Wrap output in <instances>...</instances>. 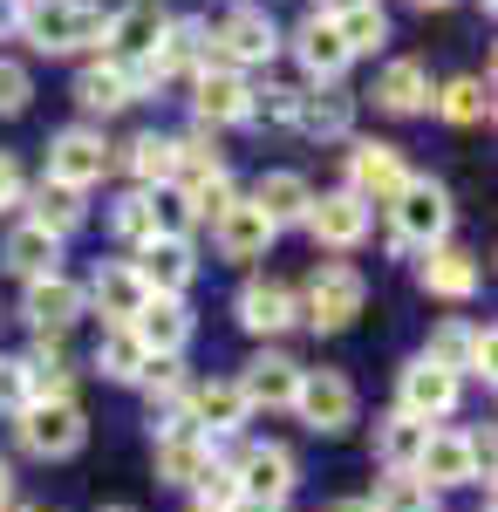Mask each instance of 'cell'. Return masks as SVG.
<instances>
[{
	"instance_id": "cell-1",
	"label": "cell",
	"mask_w": 498,
	"mask_h": 512,
	"mask_svg": "<svg viewBox=\"0 0 498 512\" xmlns=\"http://www.w3.org/2000/svg\"><path fill=\"white\" fill-rule=\"evenodd\" d=\"M362 308H369V280L355 274L348 260H321V267L307 274V287L294 294V321H307L314 335H342V328H355Z\"/></svg>"
},
{
	"instance_id": "cell-2",
	"label": "cell",
	"mask_w": 498,
	"mask_h": 512,
	"mask_svg": "<svg viewBox=\"0 0 498 512\" xmlns=\"http://www.w3.org/2000/svg\"><path fill=\"white\" fill-rule=\"evenodd\" d=\"M110 14L96 0H21V35L41 55H76V48H103Z\"/></svg>"
},
{
	"instance_id": "cell-3",
	"label": "cell",
	"mask_w": 498,
	"mask_h": 512,
	"mask_svg": "<svg viewBox=\"0 0 498 512\" xmlns=\"http://www.w3.org/2000/svg\"><path fill=\"white\" fill-rule=\"evenodd\" d=\"M389 219H396V246H403V253H430V246L451 239L458 205H451V192H444L437 178H410L403 192L389 198Z\"/></svg>"
},
{
	"instance_id": "cell-4",
	"label": "cell",
	"mask_w": 498,
	"mask_h": 512,
	"mask_svg": "<svg viewBox=\"0 0 498 512\" xmlns=\"http://www.w3.org/2000/svg\"><path fill=\"white\" fill-rule=\"evenodd\" d=\"M212 35V62H226V69H267L273 55H280V28H273L267 7H253V0H239L219 14V28H205Z\"/></svg>"
},
{
	"instance_id": "cell-5",
	"label": "cell",
	"mask_w": 498,
	"mask_h": 512,
	"mask_svg": "<svg viewBox=\"0 0 498 512\" xmlns=\"http://www.w3.org/2000/svg\"><path fill=\"white\" fill-rule=\"evenodd\" d=\"M164 28H171L164 0H123L110 14V28H103V62H116V69H130V76L144 82V62L157 55Z\"/></svg>"
},
{
	"instance_id": "cell-6",
	"label": "cell",
	"mask_w": 498,
	"mask_h": 512,
	"mask_svg": "<svg viewBox=\"0 0 498 512\" xmlns=\"http://www.w3.org/2000/svg\"><path fill=\"white\" fill-rule=\"evenodd\" d=\"M14 437H21V451L28 458H76L82 444H89V417L76 410V396H55V403H28L21 417H14Z\"/></svg>"
},
{
	"instance_id": "cell-7",
	"label": "cell",
	"mask_w": 498,
	"mask_h": 512,
	"mask_svg": "<svg viewBox=\"0 0 498 512\" xmlns=\"http://www.w3.org/2000/svg\"><path fill=\"white\" fill-rule=\"evenodd\" d=\"M232 485H239V499H260V506H280L294 499V485H301V465H294V451L287 444H239L226 458Z\"/></svg>"
},
{
	"instance_id": "cell-8",
	"label": "cell",
	"mask_w": 498,
	"mask_h": 512,
	"mask_svg": "<svg viewBox=\"0 0 498 512\" xmlns=\"http://www.w3.org/2000/svg\"><path fill=\"white\" fill-rule=\"evenodd\" d=\"M294 417L314 437H342L355 424V383L342 369H301V390H294Z\"/></svg>"
},
{
	"instance_id": "cell-9",
	"label": "cell",
	"mask_w": 498,
	"mask_h": 512,
	"mask_svg": "<svg viewBox=\"0 0 498 512\" xmlns=\"http://www.w3.org/2000/svg\"><path fill=\"white\" fill-rule=\"evenodd\" d=\"M458 396H464V376L437 369V362H423V355L396 376V410H403V417H417V424H430V431L458 410Z\"/></svg>"
},
{
	"instance_id": "cell-10",
	"label": "cell",
	"mask_w": 498,
	"mask_h": 512,
	"mask_svg": "<svg viewBox=\"0 0 498 512\" xmlns=\"http://www.w3.org/2000/svg\"><path fill=\"white\" fill-rule=\"evenodd\" d=\"M151 437H157V478H164V485H192V478L219 458V444L198 431L185 410H171L164 424H151Z\"/></svg>"
},
{
	"instance_id": "cell-11",
	"label": "cell",
	"mask_w": 498,
	"mask_h": 512,
	"mask_svg": "<svg viewBox=\"0 0 498 512\" xmlns=\"http://www.w3.org/2000/svg\"><path fill=\"white\" fill-rule=\"evenodd\" d=\"M103 171H110V144H103V130L69 123V130H55V137H48V178H55V185L89 192Z\"/></svg>"
},
{
	"instance_id": "cell-12",
	"label": "cell",
	"mask_w": 498,
	"mask_h": 512,
	"mask_svg": "<svg viewBox=\"0 0 498 512\" xmlns=\"http://www.w3.org/2000/svg\"><path fill=\"white\" fill-rule=\"evenodd\" d=\"M369 219H376V205H362V198L348 192H321L314 205H307V233H314V246H328V253H355L362 239H369Z\"/></svg>"
},
{
	"instance_id": "cell-13",
	"label": "cell",
	"mask_w": 498,
	"mask_h": 512,
	"mask_svg": "<svg viewBox=\"0 0 498 512\" xmlns=\"http://www.w3.org/2000/svg\"><path fill=\"white\" fill-rule=\"evenodd\" d=\"M403 185H410V164H403V151H396V144L362 137V144L348 151V192L362 198V205H389Z\"/></svg>"
},
{
	"instance_id": "cell-14",
	"label": "cell",
	"mask_w": 498,
	"mask_h": 512,
	"mask_svg": "<svg viewBox=\"0 0 498 512\" xmlns=\"http://www.w3.org/2000/svg\"><path fill=\"white\" fill-rule=\"evenodd\" d=\"M82 301L103 315V328H130V321H137V308L151 301V287H144V274H137L130 260H103V267H96V280L82 287Z\"/></svg>"
},
{
	"instance_id": "cell-15",
	"label": "cell",
	"mask_w": 498,
	"mask_h": 512,
	"mask_svg": "<svg viewBox=\"0 0 498 512\" xmlns=\"http://www.w3.org/2000/svg\"><path fill=\"white\" fill-rule=\"evenodd\" d=\"M82 287L69 274H41V280H28V294H21V321L35 328V335H69L82 321Z\"/></svg>"
},
{
	"instance_id": "cell-16",
	"label": "cell",
	"mask_w": 498,
	"mask_h": 512,
	"mask_svg": "<svg viewBox=\"0 0 498 512\" xmlns=\"http://www.w3.org/2000/svg\"><path fill=\"white\" fill-rule=\"evenodd\" d=\"M239 396H246V410H294V390H301V362L280 349H260L239 376Z\"/></svg>"
},
{
	"instance_id": "cell-17",
	"label": "cell",
	"mask_w": 498,
	"mask_h": 512,
	"mask_svg": "<svg viewBox=\"0 0 498 512\" xmlns=\"http://www.w3.org/2000/svg\"><path fill=\"white\" fill-rule=\"evenodd\" d=\"M246 96H253V82L226 69V62H212V69H198L192 76V117L205 130H226V123H246Z\"/></svg>"
},
{
	"instance_id": "cell-18",
	"label": "cell",
	"mask_w": 498,
	"mask_h": 512,
	"mask_svg": "<svg viewBox=\"0 0 498 512\" xmlns=\"http://www.w3.org/2000/svg\"><path fill=\"white\" fill-rule=\"evenodd\" d=\"M410 478H423L430 492H458V485H478V458H471V437L464 431H430L423 437V458H417V472Z\"/></svg>"
},
{
	"instance_id": "cell-19",
	"label": "cell",
	"mask_w": 498,
	"mask_h": 512,
	"mask_svg": "<svg viewBox=\"0 0 498 512\" xmlns=\"http://www.w3.org/2000/svg\"><path fill=\"white\" fill-rule=\"evenodd\" d=\"M198 69H212V35H205V21H171L164 41H157V55L144 62V89H151V82H171V76H198Z\"/></svg>"
},
{
	"instance_id": "cell-20",
	"label": "cell",
	"mask_w": 498,
	"mask_h": 512,
	"mask_svg": "<svg viewBox=\"0 0 498 512\" xmlns=\"http://www.w3.org/2000/svg\"><path fill=\"white\" fill-rule=\"evenodd\" d=\"M178 410H185V417H192V424H198V431H205V437H212V444H219V437H232V431H239V424H246V417H253V410H246V396H239V383H232V376H212V383H192Z\"/></svg>"
},
{
	"instance_id": "cell-21",
	"label": "cell",
	"mask_w": 498,
	"mask_h": 512,
	"mask_svg": "<svg viewBox=\"0 0 498 512\" xmlns=\"http://www.w3.org/2000/svg\"><path fill=\"white\" fill-rule=\"evenodd\" d=\"M212 246H219V260H267V246H273V226H267V212L253 205V198H232L226 212L212 219Z\"/></svg>"
},
{
	"instance_id": "cell-22",
	"label": "cell",
	"mask_w": 498,
	"mask_h": 512,
	"mask_svg": "<svg viewBox=\"0 0 498 512\" xmlns=\"http://www.w3.org/2000/svg\"><path fill=\"white\" fill-rule=\"evenodd\" d=\"M151 294H171V301H185V287L198 280V253L192 239H144L137 246V260H130Z\"/></svg>"
},
{
	"instance_id": "cell-23",
	"label": "cell",
	"mask_w": 498,
	"mask_h": 512,
	"mask_svg": "<svg viewBox=\"0 0 498 512\" xmlns=\"http://www.w3.org/2000/svg\"><path fill=\"white\" fill-rule=\"evenodd\" d=\"M232 315H239V328H246V335H260V342H273V335H287V328H294V294H287L280 280L253 274L246 287H239Z\"/></svg>"
},
{
	"instance_id": "cell-24",
	"label": "cell",
	"mask_w": 498,
	"mask_h": 512,
	"mask_svg": "<svg viewBox=\"0 0 498 512\" xmlns=\"http://www.w3.org/2000/svg\"><path fill=\"white\" fill-rule=\"evenodd\" d=\"M280 48H294V62L307 69V82H342V69H348V48H342V35H335L328 14H307Z\"/></svg>"
},
{
	"instance_id": "cell-25",
	"label": "cell",
	"mask_w": 498,
	"mask_h": 512,
	"mask_svg": "<svg viewBox=\"0 0 498 512\" xmlns=\"http://www.w3.org/2000/svg\"><path fill=\"white\" fill-rule=\"evenodd\" d=\"M192 308L185 301H171V294H151L144 308H137V321H130V335L144 342V355H185V342H192Z\"/></svg>"
},
{
	"instance_id": "cell-26",
	"label": "cell",
	"mask_w": 498,
	"mask_h": 512,
	"mask_svg": "<svg viewBox=\"0 0 498 512\" xmlns=\"http://www.w3.org/2000/svg\"><path fill=\"white\" fill-rule=\"evenodd\" d=\"M417 280H423V294H437V301H471L478 280H485V267H478V253H464V246H430Z\"/></svg>"
},
{
	"instance_id": "cell-27",
	"label": "cell",
	"mask_w": 498,
	"mask_h": 512,
	"mask_svg": "<svg viewBox=\"0 0 498 512\" xmlns=\"http://www.w3.org/2000/svg\"><path fill=\"white\" fill-rule=\"evenodd\" d=\"M348 123H355V96L348 89H335V82H314V89H301L294 96V130H307V137H348Z\"/></svg>"
},
{
	"instance_id": "cell-28",
	"label": "cell",
	"mask_w": 498,
	"mask_h": 512,
	"mask_svg": "<svg viewBox=\"0 0 498 512\" xmlns=\"http://www.w3.org/2000/svg\"><path fill=\"white\" fill-rule=\"evenodd\" d=\"M430 96H437V82H430V69H423L417 55H396L376 76V103H383L389 117H417V110H430Z\"/></svg>"
},
{
	"instance_id": "cell-29",
	"label": "cell",
	"mask_w": 498,
	"mask_h": 512,
	"mask_svg": "<svg viewBox=\"0 0 498 512\" xmlns=\"http://www.w3.org/2000/svg\"><path fill=\"white\" fill-rule=\"evenodd\" d=\"M21 369H28V403H55V396L76 390V362L62 349V335H35V349L21 355Z\"/></svg>"
},
{
	"instance_id": "cell-30",
	"label": "cell",
	"mask_w": 498,
	"mask_h": 512,
	"mask_svg": "<svg viewBox=\"0 0 498 512\" xmlns=\"http://www.w3.org/2000/svg\"><path fill=\"white\" fill-rule=\"evenodd\" d=\"M144 96V82L130 76V69H116V62H89L76 76V103L89 110V117H116L123 103H137Z\"/></svg>"
},
{
	"instance_id": "cell-31",
	"label": "cell",
	"mask_w": 498,
	"mask_h": 512,
	"mask_svg": "<svg viewBox=\"0 0 498 512\" xmlns=\"http://www.w3.org/2000/svg\"><path fill=\"white\" fill-rule=\"evenodd\" d=\"M0 267L14 280H41V274H62V239L41 233V226H14L7 246H0Z\"/></svg>"
},
{
	"instance_id": "cell-32",
	"label": "cell",
	"mask_w": 498,
	"mask_h": 512,
	"mask_svg": "<svg viewBox=\"0 0 498 512\" xmlns=\"http://www.w3.org/2000/svg\"><path fill=\"white\" fill-rule=\"evenodd\" d=\"M253 205L267 212V226L280 233V226H301V219H307L314 192H307L301 171H260V185H253Z\"/></svg>"
},
{
	"instance_id": "cell-33",
	"label": "cell",
	"mask_w": 498,
	"mask_h": 512,
	"mask_svg": "<svg viewBox=\"0 0 498 512\" xmlns=\"http://www.w3.org/2000/svg\"><path fill=\"white\" fill-rule=\"evenodd\" d=\"M89 219V205H82V192H69V185H55V178H41L35 192H28V226H41V233L69 239Z\"/></svg>"
},
{
	"instance_id": "cell-34",
	"label": "cell",
	"mask_w": 498,
	"mask_h": 512,
	"mask_svg": "<svg viewBox=\"0 0 498 512\" xmlns=\"http://www.w3.org/2000/svg\"><path fill=\"white\" fill-rule=\"evenodd\" d=\"M423 437H430V424L403 417V410H389L383 424H376V458H383V472H417Z\"/></svg>"
},
{
	"instance_id": "cell-35",
	"label": "cell",
	"mask_w": 498,
	"mask_h": 512,
	"mask_svg": "<svg viewBox=\"0 0 498 512\" xmlns=\"http://www.w3.org/2000/svg\"><path fill=\"white\" fill-rule=\"evenodd\" d=\"M492 328H478V321H444L437 335H430V349L423 362H437V369H451V376H471V362H478V342H485Z\"/></svg>"
},
{
	"instance_id": "cell-36",
	"label": "cell",
	"mask_w": 498,
	"mask_h": 512,
	"mask_svg": "<svg viewBox=\"0 0 498 512\" xmlns=\"http://www.w3.org/2000/svg\"><path fill=\"white\" fill-rule=\"evenodd\" d=\"M137 390H144V403H151V417H157V410L171 417V410L185 403V390H192V376H185V362H178V355H151V362H144V376H137Z\"/></svg>"
},
{
	"instance_id": "cell-37",
	"label": "cell",
	"mask_w": 498,
	"mask_h": 512,
	"mask_svg": "<svg viewBox=\"0 0 498 512\" xmlns=\"http://www.w3.org/2000/svg\"><path fill=\"white\" fill-rule=\"evenodd\" d=\"M144 362H151V355H144V342H137L130 328H103V342H96V369H103L110 383H137Z\"/></svg>"
},
{
	"instance_id": "cell-38",
	"label": "cell",
	"mask_w": 498,
	"mask_h": 512,
	"mask_svg": "<svg viewBox=\"0 0 498 512\" xmlns=\"http://www.w3.org/2000/svg\"><path fill=\"white\" fill-rule=\"evenodd\" d=\"M335 35H342L348 62H355V55H376V48L389 41V14L376 7V0H362V7H348L342 21H335Z\"/></svg>"
},
{
	"instance_id": "cell-39",
	"label": "cell",
	"mask_w": 498,
	"mask_h": 512,
	"mask_svg": "<svg viewBox=\"0 0 498 512\" xmlns=\"http://www.w3.org/2000/svg\"><path fill=\"white\" fill-rule=\"evenodd\" d=\"M369 512H444V499H437V492H430L423 478H410V472H389L383 485H376Z\"/></svg>"
},
{
	"instance_id": "cell-40",
	"label": "cell",
	"mask_w": 498,
	"mask_h": 512,
	"mask_svg": "<svg viewBox=\"0 0 498 512\" xmlns=\"http://www.w3.org/2000/svg\"><path fill=\"white\" fill-rule=\"evenodd\" d=\"M430 103H437V110H444L451 123H485V117H492V89H485L478 76H458V82H444V89H437Z\"/></svg>"
},
{
	"instance_id": "cell-41",
	"label": "cell",
	"mask_w": 498,
	"mask_h": 512,
	"mask_svg": "<svg viewBox=\"0 0 498 512\" xmlns=\"http://www.w3.org/2000/svg\"><path fill=\"white\" fill-rule=\"evenodd\" d=\"M171 151H178L171 137H157V130H144V137H137V144L123 151V164L137 171V185H144V192H157V185H171Z\"/></svg>"
},
{
	"instance_id": "cell-42",
	"label": "cell",
	"mask_w": 498,
	"mask_h": 512,
	"mask_svg": "<svg viewBox=\"0 0 498 512\" xmlns=\"http://www.w3.org/2000/svg\"><path fill=\"white\" fill-rule=\"evenodd\" d=\"M151 198V239H192V205H185V192L178 185H157V192H144Z\"/></svg>"
},
{
	"instance_id": "cell-43",
	"label": "cell",
	"mask_w": 498,
	"mask_h": 512,
	"mask_svg": "<svg viewBox=\"0 0 498 512\" xmlns=\"http://www.w3.org/2000/svg\"><path fill=\"white\" fill-rule=\"evenodd\" d=\"M110 233L123 239V246H144V239H151V198H144V192L116 198V212H110Z\"/></svg>"
},
{
	"instance_id": "cell-44",
	"label": "cell",
	"mask_w": 498,
	"mask_h": 512,
	"mask_svg": "<svg viewBox=\"0 0 498 512\" xmlns=\"http://www.w3.org/2000/svg\"><path fill=\"white\" fill-rule=\"evenodd\" d=\"M294 96L301 89H287V82H260L253 96H246V123L260 117V123H294Z\"/></svg>"
},
{
	"instance_id": "cell-45",
	"label": "cell",
	"mask_w": 498,
	"mask_h": 512,
	"mask_svg": "<svg viewBox=\"0 0 498 512\" xmlns=\"http://www.w3.org/2000/svg\"><path fill=\"white\" fill-rule=\"evenodd\" d=\"M232 171H219V178H205V185H192V192H185V205H192V219L198 226H212V219H219V212H226L232 205Z\"/></svg>"
},
{
	"instance_id": "cell-46",
	"label": "cell",
	"mask_w": 498,
	"mask_h": 512,
	"mask_svg": "<svg viewBox=\"0 0 498 512\" xmlns=\"http://www.w3.org/2000/svg\"><path fill=\"white\" fill-rule=\"evenodd\" d=\"M28 96H35V76H28L14 55H0V117H21Z\"/></svg>"
},
{
	"instance_id": "cell-47",
	"label": "cell",
	"mask_w": 498,
	"mask_h": 512,
	"mask_svg": "<svg viewBox=\"0 0 498 512\" xmlns=\"http://www.w3.org/2000/svg\"><path fill=\"white\" fill-rule=\"evenodd\" d=\"M0 410L7 417L28 410V369H21V355H0Z\"/></svg>"
},
{
	"instance_id": "cell-48",
	"label": "cell",
	"mask_w": 498,
	"mask_h": 512,
	"mask_svg": "<svg viewBox=\"0 0 498 512\" xmlns=\"http://www.w3.org/2000/svg\"><path fill=\"white\" fill-rule=\"evenodd\" d=\"M28 198V185H21V164H14V151H0V212H14Z\"/></svg>"
},
{
	"instance_id": "cell-49",
	"label": "cell",
	"mask_w": 498,
	"mask_h": 512,
	"mask_svg": "<svg viewBox=\"0 0 498 512\" xmlns=\"http://www.w3.org/2000/svg\"><path fill=\"white\" fill-rule=\"evenodd\" d=\"M348 7H362V0H314V14H328V21H342Z\"/></svg>"
},
{
	"instance_id": "cell-50",
	"label": "cell",
	"mask_w": 498,
	"mask_h": 512,
	"mask_svg": "<svg viewBox=\"0 0 498 512\" xmlns=\"http://www.w3.org/2000/svg\"><path fill=\"white\" fill-rule=\"evenodd\" d=\"M7 28H21V0H0V35Z\"/></svg>"
},
{
	"instance_id": "cell-51",
	"label": "cell",
	"mask_w": 498,
	"mask_h": 512,
	"mask_svg": "<svg viewBox=\"0 0 498 512\" xmlns=\"http://www.w3.org/2000/svg\"><path fill=\"white\" fill-rule=\"evenodd\" d=\"M226 512H280V506H260V499H232Z\"/></svg>"
},
{
	"instance_id": "cell-52",
	"label": "cell",
	"mask_w": 498,
	"mask_h": 512,
	"mask_svg": "<svg viewBox=\"0 0 498 512\" xmlns=\"http://www.w3.org/2000/svg\"><path fill=\"white\" fill-rule=\"evenodd\" d=\"M0 499H14V472H7V458H0Z\"/></svg>"
},
{
	"instance_id": "cell-53",
	"label": "cell",
	"mask_w": 498,
	"mask_h": 512,
	"mask_svg": "<svg viewBox=\"0 0 498 512\" xmlns=\"http://www.w3.org/2000/svg\"><path fill=\"white\" fill-rule=\"evenodd\" d=\"M0 512H35V506L28 499H0Z\"/></svg>"
},
{
	"instance_id": "cell-54",
	"label": "cell",
	"mask_w": 498,
	"mask_h": 512,
	"mask_svg": "<svg viewBox=\"0 0 498 512\" xmlns=\"http://www.w3.org/2000/svg\"><path fill=\"white\" fill-rule=\"evenodd\" d=\"M410 7H444V0H410Z\"/></svg>"
},
{
	"instance_id": "cell-55",
	"label": "cell",
	"mask_w": 498,
	"mask_h": 512,
	"mask_svg": "<svg viewBox=\"0 0 498 512\" xmlns=\"http://www.w3.org/2000/svg\"><path fill=\"white\" fill-rule=\"evenodd\" d=\"M103 512H137V506H103Z\"/></svg>"
},
{
	"instance_id": "cell-56",
	"label": "cell",
	"mask_w": 498,
	"mask_h": 512,
	"mask_svg": "<svg viewBox=\"0 0 498 512\" xmlns=\"http://www.w3.org/2000/svg\"><path fill=\"white\" fill-rule=\"evenodd\" d=\"M478 7H485V14H492V7H498V0H478Z\"/></svg>"
},
{
	"instance_id": "cell-57",
	"label": "cell",
	"mask_w": 498,
	"mask_h": 512,
	"mask_svg": "<svg viewBox=\"0 0 498 512\" xmlns=\"http://www.w3.org/2000/svg\"><path fill=\"white\" fill-rule=\"evenodd\" d=\"M192 512H212V506H192Z\"/></svg>"
}]
</instances>
